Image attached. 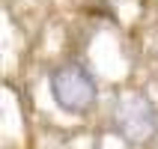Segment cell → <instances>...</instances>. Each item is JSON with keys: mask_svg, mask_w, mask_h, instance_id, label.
<instances>
[{"mask_svg": "<svg viewBox=\"0 0 158 149\" xmlns=\"http://www.w3.org/2000/svg\"><path fill=\"white\" fill-rule=\"evenodd\" d=\"M110 125H114V131L125 143L140 146V143H146L158 131V107L146 96L131 93V96L116 101L114 114H110Z\"/></svg>", "mask_w": 158, "mask_h": 149, "instance_id": "7a4b0ae2", "label": "cell"}, {"mask_svg": "<svg viewBox=\"0 0 158 149\" xmlns=\"http://www.w3.org/2000/svg\"><path fill=\"white\" fill-rule=\"evenodd\" d=\"M48 93L63 114L84 116L98 101V81L84 63H63L48 75Z\"/></svg>", "mask_w": 158, "mask_h": 149, "instance_id": "6da1fadb", "label": "cell"}]
</instances>
